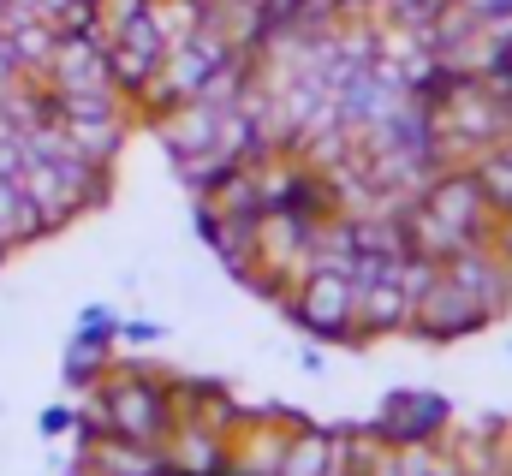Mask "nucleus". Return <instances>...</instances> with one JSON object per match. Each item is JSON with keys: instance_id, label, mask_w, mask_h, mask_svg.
Returning a JSON list of instances; mask_svg holds the SVG:
<instances>
[{"instance_id": "f257e3e1", "label": "nucleus", "mask_w": 512, "mask_h": 476, "mask_svg": "<svg viewBox=\"0 0 512 476\" xmlns=\"http://www.w3.org/2000/svg\"><path fill=\"white\" fill-rule=\"evenodd\" d=\"M286 316L310 334V340H334V346H352L358 328H352V274H334V268H310L292 280V292L280 298Z\"/></svg>"}, {"instance_id": "9b49d317", "label": "nucleus", "mask_w": 512, "mask_h": 476, "mask_svg": "<svg viewBox=\"0 0 512 476\" xmlns=\"http://www.w3.org/2000/svg\"><path fill=\"white\" fill-rule=\"evenodd\" d=\"M102 369H108V340L78 334V340H72V352H66V381H72V387H96V381H102Z\"/></svg>"}, {"instance_id": "6e6552de", "label": "nucleus", "mask_w": 512, "mask_h": 476, "mask_svg": "<svg viewBox=\"0 0 512 476\" xmlns=\"http://www.w3.org/2000/svg\"><path fill=\"white\" fill-rule=\"evenodd\" d=\"M340 471V429H292L274 476H328Z\"/></svg>"}, {"instance_id": "f03ea898", "label": "nucleus", "mask_w": 512, "mask_h": 476, "mask_svg": "<svg viewBox=\"0 0 512 476\" xmlns=\"http://www.w3.org/2000/svg\"><path fill=\"white\" fill-rule=\"evenodd\" d=\"M102 405H108V435H131V441L167 447V435L179 429L167 381H155V375H143V369L108 381V387H102Z\"/></svg>"}, {"instance_id": "39448f33", "label": "nucleus", "mask_w": 512, "mask_h": 476, "mask_svg": "<svg viewBox=\"0 0 512 476\" xmlns=\"http://www.w3.org/2000/svg\"><path fill=\"white\" fill-rule=\"evenodd\" d=\"M477 328H489V316H483L477 298H471L465 286H453L447 274H441L435 292L411 310V334H423V340H465V334H477Z\"/></svg>"}, {"instance_id": "f3484780", "label": "nucleus", "mask_w": 512, "mask_h": 476, "mask_svg": "<svg viewBox=\"0 0 512 476\" xmlns=\"http://www.w3.org/2000/svg\"><path fill=\"white\" fill-rule=\"evenodd\" d=\"M167 476H173V471H167Z\"/></svg>"}, {"instance_id": "2eb2a0df", "label": "nucleus", "mask_w": 512, "mask_h": 476, "mask_svg": "<svg viewBox=\"0 0 512 476\" xmlns=\"http://www.w3.org/2000/svg\"><path fill=\"white\" fill-rule=\"evenodd\" d=\"M66 423H72V411H48V417H42V435H60Z\"/></svg>"}, {"instance_id": "ddd939ff", "label": "nucleus", "mask_w": 512, "mask_h": 476, "mask_svg": "<svg viewBox=\"0 0 512 476\" xmlns=\"http://www.w3.org/2000/svg\"><path fill=\"white\" fill-rule=\"evenodd\" d=\"M120 322H114V310H84V328L78 334H90V340H108Z\"/></svg>"}, {"instance_id": "20e7f679", "label": "nucleus", "mask_w": 512, "mask_h": 476, "mask_svg": "<svg viewBox=\"0 0 512 476\" xmlns=\"http://www.w3.org/2000/svg\"><path fill=\"white\" fill-rule=\"evenodd\" d=\"M447 399L423 393V387H399L387 393L376 411V429L387 435V447H417V441H447Z\"/></svg>"}, {"instance_id": "dca6fc26", "label": "nucleus", "mask_w": 512, "mask_h": 476, "mask_svg": "<svg viewBox=\"0 0 512 476\" xmlns=\"http://www.w3.org/2000/svg\"><path fill=\"white\" fill-rule=\"evenodd\" d=\"M328 476H352V471H328Z\"/></svg>"}, {"instance_id": "9d476101", "label": "nucleus", "mask_w": 512, "mask_h": 476, "mask_svg": "<svg viewBox=\"0 0 512 476\" xmlns=\"http://www.w3.org/2000/svg\"><path fill=\"white\" fill-rule=\"evenodd\" d=\"M393 280H399L405 304L417 310V304L435 292V280H441V256H429V250H405V256H399V268H393Z\"/></svg>"}, {"instance_id": "423d86ee", "label": "nucleus", "mask_w": 512, "mask_h": 476, "mask_svg": "<svg viewBox=\"0 0 512 476\" xmlns=\"http://www.w3.org/2000/svg\"><path fill=\"white\" fill-rule=\"evenodd\" d=\"M84 476H167V447L131 435H84Z\"/></svg>"}, {"instance_id": "0eeeda50", "label": "nucleus", "mask_w": 512, "mask_h": 476, "mask_svg": "<svg viewBox=\"0 0 512 476\" xmlns=\"http://www.w3.org/2000/svg\"><path fill=\"white\" fill-rule=\"evenodd\" d=\"M352 328H358V340L411 328V304H405L399 280H364V286H352Z\"/></svg>"}, {"instance_id": "4468645a", "label": "nucleus", "mask_w": 512, "mask_h": 476, "mask_svg": "<svg viewBox=\"0 0 512 476\" xmlns=\"http://www.w3.org/2000/svg\"><path fill=\"white\" fill-rule=\"evenodd\" d=\"M126 340H137V346H155V340H161V328H155V322H126Z\"/></svg>"}, {"instance_id": "1a4fd4ad", "label": "nucleus", "mask_w": 512, "mask_h": 476, "mask_svg": "<svg viewBox=\"0 0 512 476\" xmlns=\"http://www.w3.org/2000/svg\"><path fill=\"white\" fill-rule=\"evenodd\" d=\"M471 173H477V185H483V203H489L495 215H512V155L507 149H483V155L471 161Z\"/></svg>"}, {"instance_id": "f8f14e48", "label": "nucleus", "mask_w": 512, "mask_h": 476, "mask_svg": "<svg viewBox=\"0 0 512 476\" xmlns=\"http://www.w3.org/2000/svg\"><path fill=\"white\" fill-rule=\"evenodd\" d=\"M441 12H447V0H382L376 6L382 24H405V30H435Z\"/></svg>"}, {"instance_id": "7ed1b4c3", "label": "nucleus", "mask_w": 512, "mask_h": 476, "mask_svg": "<svg viewBox=\"0 0 512 476\" xmlns=\"http://www.w3.org/2000/svg\"><path fill=\"white\" fill-rule=\"evenodd\" d=\"M417 209L435 221V227H447V233L459 238H489L495 227V209L483 203V185H477V173L471 167H441L429 185H423V197H417Z\"/></svg>"}]
</instances>
